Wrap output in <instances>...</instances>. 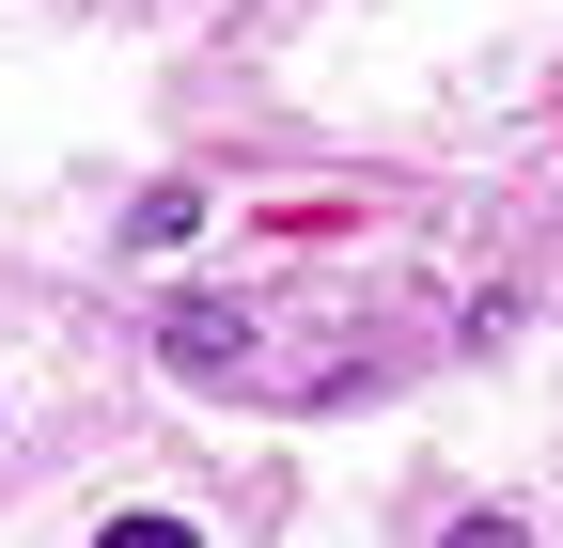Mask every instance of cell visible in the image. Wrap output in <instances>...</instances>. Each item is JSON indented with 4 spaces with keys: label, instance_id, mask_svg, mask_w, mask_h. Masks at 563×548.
I'll return each instance as SVG.
<instances>
[{
    "label": "cell",
    "instance_id": "6da1fadb",
    "mask_svg": "<svg viewBox=\"0 0 563 548\" xmlns=\"http://www.w3.org/2000/svg\"><path fill=\"white\" fill-rule=\"evenodd\" d=\"M235 346H251V329H235V314H173V361H188V376H220Z\"/></svg>",
    "mask_w": 563,
    "mask_h": 548
},
{
    "label": "cell",
    "instance_id": "7a4b0ae2",
    "mask_svg": "<svg viewBox=\"0 0 563 548\" xmlns=\"http://www.w3.org/2000/svg\"><path fill=\"white\" fill-rule=\"evenodd\" d=\"M95 548H203L188 517H125V533H95Z\"/></svg>",
    "mask_w": 563,
    "mask_h": 548
},
{
    "label": "cell",
    "instance_id": "3957f363",
    "mask_svg": "<svg viewBox=\"0 0 563 548\" xmlns=\"http://www.w3.org/2000/svg\"><path fill=\"white\" fill-rule=\"evenodd\" d=\"M454 548H532V533L517 517H454Z\"/></svg>",
    "mask_w": 563,
    "mask_h": 548
}]
</instances>
